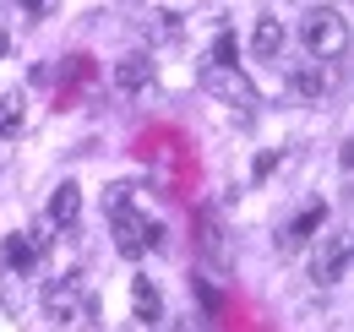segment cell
<instances>
[{
	"instance_id": "7c38bea8",
	"label": "cell",
	"mask_w": 354,
	"mask_h": 332,
	"mask_svg": "<svg viewBox=\"0 0 354 332\" xmlns=\"http://www.w3.org/2000/svg\"><path fill=\"white\" fill-rule=\"evenodd\" d=\"M131 311H136V322H158V311H164V299H158V284L153 278H131Z\"/></svg>"
},
{
	"instance_id": "5b68a950",
	"label": "cell",
	"mask_w": 354,
	"mask_h": 332,
	"mask_svg": "<svg viewBox=\"0 0 354 332\" xmlns=\"http://www.w3.org/2000/svg\"><path fill=\"white\" fill-rule=\"evenodd\" d=\"M333 82H338V77H333V66H327V60H316V55H310L300 71H295V93H300L306 104H327Z\"/></svg>"
},
{
	"instance_id": "30bf717a",
	"label": "cell",
	"mask_w": 354,
	"mask_h": 332,
	"mask_svg": "<svg viewBox=\"0 0 354 332\" xmlns=\"http://www.w3.org/2000/svg\"><path fill=\"white\" fill-rule=\"evenodd\" d=\"M251 55H257V60H278V55H283V22H278V17H257Z\"/></svg>"
},
{
	"instance_id": "277c9868",
	"label": "cell",
	"mask_w": 354,
	"mask_h": 332,
	"mask_svg": "<svg viewBox=\"0 0 354 332\" xmlns=\"http://www.w3.org/2000/svg\"><path fill=\"white\" fill-rule=\"evenodd\" d=\"M109 234H115V250H120L126 261H136V256H147V250L158 246V223H147L131 202L109 212Z\"/></svg>"
},
{
	"instance_id": "9a60e30c",
	"label": "cell",
	"mask_w": 354,
	"mask_h": 332,
	"mask_svg": "<svg viewBox=\"0 0 354 332\" xmlns=\"http://www.w3.org/2000/svg\"><path fill=\"white\" fill-rule=\"evenodd\" d=\"M0 311L22 316V273H0Z\"/></svg>"
},
{
	"instance_id": "6da1fadb",
	"label": "cell",
	"mask_w": 354,
	"mask_h": 332,
	"mask_svg": "<svg viewBox=\"0 0 354 332\" xmlns=\"http://www.w3.org/2000/svg\"><path fill=\"white\" fill-rule=\"evenodd\" d=\"M300 39H306V49L316 60H338L344 44H349V22H344V11L316 6V11H306V22H300Z\"/></svg>"
},
{
	"instance_id": "8fae6325",
	"label": "cell",
	"mask_w": 354,
	"mask_h": 332,
	"mask_svg": "<svg viewBox=\"0 0 354 332\" xmlns=\"http://www.w3.org/2000/svg\"><path fill=\"white\" fill-rule=\"evenodd\" d=\"M77 218H82V191L66 180V185H55V196H49V223H55V229H71Z\"/></svg>"
},
{
	"instance_id": "d6986e66",
	"label": "cell",
	"mask_w": 354,
	"mask_h": 332,
	"mask_svg": "<svg viewBox=\"0 0 354 332\" xmlns=\"http://www.w3.org/2000/svg\"><path fill=\"white\" fill-rule=\"evenodd\" d=\"M213 60H234V39H229V33L218 39V49H213Z\"/></svg>"
},
{
	"instance_id": "ac0fdd59",
	"label": "cell",
	"mask_w": 354,
	"mask_h": 332,
	"mask_svg": "<svg viewBox=\"0 0 354 332\" xmlns=\"http://www.w3.org/2000/svg\"><path fill=\"white\" fill-rule=\"evenodd\" d=\"M272 169H278V153H262V158H257V180H267Z\"/></svg>"
},
{
	"instance_id": "52a82bcc",
	"label": "cell",
	"mask_w": 354,
	"mask_h": 332,
	"mask_svg": "<svg viewBox=\"0 0 354 332\" xmlns=\"http://www.w3.org/2000/svg\"><path fill=\"white\" fill-rule=\"evenodd\" d=\"M322 223H327V208H322V202H310V208L300 212L295 223H283V234H278V250H283V256H295V250L306 246V240L316 234V229H322Z\"/></svg>"
},
{
	"instance_id": "8992f818",
	"label": "cell",
	"mask_w": 354,
	"mask_h": 332,
	"mask_svg": "<svg viewBox=\"0 0 354 332\" xmlns=\"http://www.w3.org/2000/svg\"><path fill=\"white\" fill-rule=\"evenodd\" d=\"M344 273H349V234H333L322 256H316V284L327 289V284H344Z\"/></svg>"
},
{
	"instance_id": "9c48e42d",
	"label": "cell",
	"mask_w": 354,
	"mask_h": 332,
	"mask_svg": "<svg viewBox=\"0 0 354 332\" xmlns=\"http://www.w3.org/2000/svg\"><path fill=\"white\" fill-rule=\"evenodd\" d=\"M147 82H153V55L136 49V55H126V60L115 66V87H120V93H142Z\"/></svg>"
},
{
	"instance_id": "4fadbf2b",
	"label": "cell",
	"mask_w": 354,
	"mask_h": 332,
	"mask_svg": "<svg viewBox=\"0 0 354 332\" xmlns=\"http://www.w3.org/2000/svg\"><path fill=\"white\" fill-rule=\"evenodd\" d=\"M33 261H39V250H33V240L17 229V234H6V273H33Z\"/></svg>"
},
{
	"instance_id": "ba28073f",
	"label": "cell",
	"mask_w": 354,
	"mask_h": 332,
	"mask_svg": "<svg viewBox=\"0 0 354 332\" xmlns=\"http://www.w3.org/2000/svg\"><path fill=\"white\" fill-rule=\"evenodd\" d=\"M196 229H202V234H196V246H202V256H207V261H213L218 273H229V240H223L218 218H213V212H202V218H196Z\"/></svg>"
},
{
	"instance_id": "3957f363",
	"label": "cell",
	"mask_w": 354,
	"mask_h": 332,
	"mask_svg": "<svg viewBox=\"0 0 354 332\" xmlns=\"http://www.w3.org/2000/svg\"><path fill=\"white\" fill-rule=\"evenodd\" d=\"M44 316H49V322H77V316H93L88 278H82V273H60V278H49Z\"/></svg>"
},
{
	"instance_id": "ffe728a7",
	"label": "cell",
	"mask_w": 354,
	"mask_h": 332,
	"mask_svg": "<svg viewBox=\"0 0 354 332\" xmlns=\"http://www.w3.org/2000/svg\"><path fill=\"white\" fill-rule=\"evenodd\" d=\"M6 44H11V28H6V17H0V55H6Z\"/></svg>"
},
{
	"instance_id": "7a4b0ae2",
	"label": "cell",
	"mask_w": 354,
	"mask_h": 332,
	"mask_svg": "<svg viewBox=\"0 0 354 332\" xmlns=\"http://www.w3.org/2000/svg\"><path fill=\"white\" fill-rule=\"evenodd\" d=\"M196 87H202L207 98H223V104H234V109H251V104H257V87H251V77H245L234 60H213V66H202Z\"/></svg>"
},
{
	"instance_id": "2e32d148",
	"label": "cell",
	"mask_w": 354,
	"mask_h": 332,
	"mask_svg": "<svg viewBox=\"0 0 354 332\" xmlns=\"http://www.w3.org/2000/svg\"><path fill=\"white\" fill-rule=\"evenodd\" d=\"M126 202H131V185H126V180H115V185H109V191H104V212L126 208Z\"/></svg>"
},
{
	"instance_id": "5bb4252c",
	"label": "cell",
	"mask_w": 354,
	"mask_h": 332,
	"mask_svg": "<svg viewBox=\"0 0 354 332\" xmlns=\"http://www.w3.org/2000/svg\"><path fill=\"white\" fill-rule=\"evenodd\" d=\"M22 120H28V98H22V87H17V93L0 98V142H11V136L22 131Z\"/></svg>"
},
{
	"instance_id": "e0dca14e",
	"label": "cell",
	"mask_w": 354,
	"mask_h": 332,
	"mask_svg": "<svg viewBox=\"0 0 354 332\" xmlns=\"http://www.w3.org/2000/svg\"><path fill=\"white\" fill-rule=\"evenodd\" d=\"M17 6H22V17L44 22V17H55V6H60V0H17Z\"/></svg>"
}]
</instances>
